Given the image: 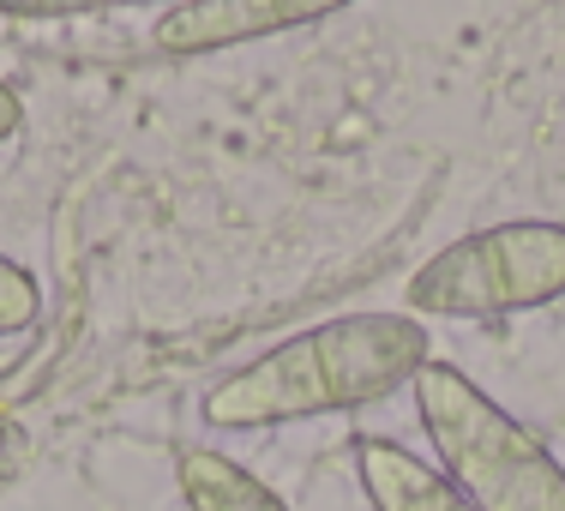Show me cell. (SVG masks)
<instances>
[{
  "mask_svg": "<svg viewBox=\"0 0 565 511\" xmlns=\"http://www.w3.org/2000/svg\"><path fill=\"white\" fill-rule=\"evenodd\" d=\"M434 361L427 326L409 313H338L326 326H307L295 338L271 343L265 355L241 361L223 373L199 415L223 434H253V427L313 422V415L361 409L415 385V373Z\"/></svg>",
  "mask_w": 565,
  "mask_h": 511,
  "instance_id": "1",
  "label": "cell"
},
{
  "mask_svg": "<svg viewBox=\"0 0 565 511\" xmlns=\"http://www.w3.org/2000/svg\"><path fill=\"white\" fill-rule=\"evenodd\" d=\"M19 127H24V103L12 97V85H7V78H0V145H7V139H12V132H19Z\"/></svg>",
  "mask_w": 565,
  "mask_h": 511,
  "instance_id": "9",
  "label": "cell"
},
{
  "mask_svg": "<svg viewBox=\"0 0 565 511\" xmlns=\"http://www.w3.org/2000/svg\"><path fill=\"white\" fill-rule=\"evenodd\" d=\"M343 7H355V0H181L157 19L151 43L163 55H223V49H247L265 36L319 24Z\"/></svg>",
  "mask_w": 565,
  "mask_h": 511,
  "instance_id": "4",
  "label": "cell"
},
{
  "mask_svg": "<svg viewBox=\"0 0 565 511\" xmlns=\"http://www.w3.org/2000/svg\"><path fill=\"white\" fill-rule=\"evenodd\" d=\"M565 295V223L518 217L439 247L427 265H415L403 301L427 319H488L523 313Z\"/></svg>",
  "mask_w": 565,
  "mask_h": 511,
  "instance_id": "3",
  "label": "cell"
},
{
  "mask_svg": "<svg viewBox=\"0 0 565 511\" xmlns=\"http://www.w3.org/2000/svg\"><path fill=\"white\" fill-rule=\"evenodd\" d=\"M355 476L373 511H476L446 481V469H434L427 457H415L409 446L380 434L355 439Z\"/></svg>",
  "mask_w": 565,
  "mask_h": 511,
  "instance_id": "5",
  "label": "cell"
},
{
  "mask_svg": "<svg viewBox=\"0 0 565 511\" xmlns=\"http://www.w3.org/2000/svg\"><path fill=\"white\" fill-rule=\"evenodd\" d=\"M120 7H181V0H0L7 19H85V12H120Z\"/></svg>",
  "mask_w": 565,
  "mask_h": 511,
  "instance_id": "8",
  "label": "cell"
},
{
  "mask_svg": "<svg viewBox=\"0 0 565 511\" xmlns=\"http://www.w3.org/2000/svg\"><path fill=\"white\" fill-rule=\"evenodd\" d=\"M409 392L446 481L476 511H565L559 457L518 415H505L463 368L427 361Z\"/></svg>",
  "mask_w": 565,
  "mask_h": 511,
  "instance_id": "2",
  "label": "cell"
},
{
  "mask_svg": "<svg viewBox=\"0 0 565 511\" xmlns=\"http://www.w3.org/2000/svg\"><path fill=\"white\" fill-rule=\"evenodd\" d=\"M36 313H43V289H36V277L24 272L19 259L0 253V338L36 326Z\"/></svg>",
  "mask_w": 565,
  "mask_h": 511,
  "instance_id": "7",
  "label": "cell"
},
{
  "mask_svg": "<svg viewBox=\"0 0 565 511\" xmlns=\"http://www.w3.org/2000/svg\"><path fill=\"white\" fill-rule=\"evenodd\" d=\"M174 488H181L186 511H289L253 469H241L235 457L211 446H186L174 457Z\"/></svg>",
  "mask_w": 565,
  "mask_h": 511,
  "instance_id": "6",
  "label": "cell"
}]
</instances>
